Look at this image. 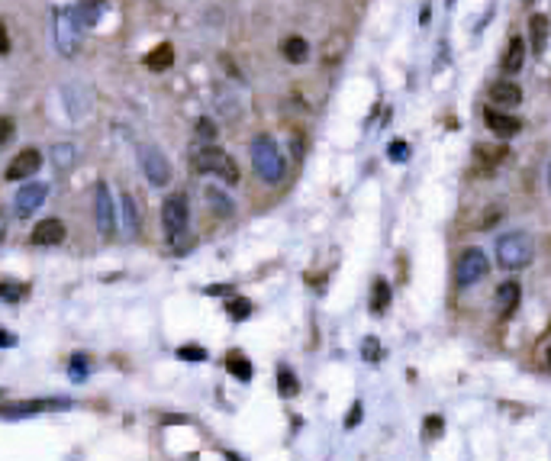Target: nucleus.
I'll use <instances>...</instances> for the list:
<instances>
[{
	"label": "nucleus",
	"instance_id": "1",
	"mask_svg": "<svg viewBox=\"0 0 551 461\" xmlns=\"http://www.w3.org/2000/svg\"><path fill=\"white\" fill-rule=\"evenodd\" d=\"M532 258H535V242H532V235L522 233V229L503 233L497 239V265L500 268L519 271V268H526Z\"/></svg>",
	"mask_w": 551,
	"mask_h": 461
},
{
	"label": "nucleus",
	"instance_id": "2",
	"mask_svg": "<svg viewBox=\"0 0 551 461\" xmlns=\"http://www.w3.org/2000/svg\"><path fill=\"white\" fill-rule=\"evenodd\" d=\"M251 165H255V171L265 177L267 184H277V181L284 177V168H287L281 145H277L271 136H265V133L251 139Z\"/></svg>",
	"mask_w": 551,
	"mask_h": 461
},
{
	"label": "nucleus",
	"instance_id": "3",
	"mask_svg": "<svg viewBox=\"0 0 551 461\" xmlns=\"http://www.w3.org/2000/svg\"><path fill=\"white\" fill-rule=\"evenodd\" d=\"M193 171L197 175H213L219 177V181H226V184H239V165L233 161V155H226L223 149H200V152H193V159H191Z\"/></svg>",
	"mask_w": 551,
	"mask_h": 461
},
{
	"label": "nucleus",
	"instance_id": "4",
	"mask_svg": "<svg viewBox=\"0 0 551 461\" xmlns=\"http://www.w3.org/2000/svg\"><path fill=\"white\" fill-rule=\"evenodd\" d=\"M161 226H165V235L171 242L187 233V226H191V207H187V197H184V193L165 197V203H161Z\"/></svg>",
	"mask_w": 551,
	"mask_h": 461
},
{
	"label": "nucleus",
	"instance_id": "5",
	"mask_svg": "<svg viewBox=\"0 0 551 461\" xmlns=\"http://www.w3.org/2000/svg\"><path fill=\"white\" fill-rule=\"evenodd\" d=\"M55 45L61 55H78L81 49V23L75 17V7H59L55 10Z\"/></svg>",
	"mask_w": 551,
	"mask_h": 461
},
{
	"label": "nucleus",
	"instance_id": "6",
	"mask_svg": "<svg viewBox=\"0 0 551 461\" xmlns=\"http://www.w3.org/2000/svg\"><path fill=\"white\" fill-rule=\"evenodd\" d=\"M490 271V261H487L484 249H464L461 251L458 265H455V284L458 287H474L480 284Z\"/></svg>",
	"mask_w": 551,
	"mask_h": 461
},
{
	"label": "nucleus",
	"instance_id": "7",
	"mask_svg": "<svg viewBox=\"0 0 551 461\" xmlns=\"http://www.w3.org/2000/svg\"><path fill=\"white\" fill-rule=\"evenodd\" d=\"M139 165H142V175L149 177V184L165 187L171 181V165H168L165 152L159 145H142L139 149Z\"/></svg>",
	"mask_w": 551,
	"mask_h": 461
},
{
	"label": "nucleus",
	"instance_id": "8",
	"mask_svg": "<svg viewBox=\"0 0 551 461\" xmlns=\"http://www.w3.org/2000/svg\"><path fill=\"white\" fill-rule=\"evenodd\" d=\"M94 219H97L101 235H113V229H117V203L110 197L107 184L94 187Z\"/></svg>",
	"mask_w": 551,
	"mask_h": 461
},
{
	"label": "nucleus",
	"instance_id": "9",
	"mask_svg": "<svg viewBox=\"0 0 551 461\" xmlns=\"http://www.w3.org/2000/svg\"><path fill=\"white\" fill-rule=\"evenodd\" d=\"M45 197H49V187L42 184V181H33V184H23L17 191V197H13V213H17L20 219H29L36 213V210L45 203Z\"/></svg>",
	"mask_w": 551,
	"mask_h": 461
},
{
	"label": "nucleus",
	"instance_id": "10",
	"mask_svg": "<svg viewBox=\"0 0 551 461\" xmlns=\"http://www.w3.org/2000/svg\"><path fill=\"white\" fill-rule=\"evenodd\" d=\"M39 168H42V155H39V152H36V149H23L17 159L7 165L3 177H7V181H26V177H33Z\"/></svg>",
	"mask_w": 551,
	"mask_h": 461
},
{
	"label": "nucleus",
	"instance_id": "11",
	"mask_svg": "<svg viewBox=\"0 0 551 461\" xmlns=\"http://www.w3.org/2000/svg\"><path fill=\"white\" fill-rule=\"evenodd\" d=\"M29 242L39 245V249H49V245L65 242V223H61V219H55V217L42 219L39 226L33 229V235H29Z\"/></svg>",
	"mask_w": 551,
	"mask_h": 461
},
{
	"label": "nucleus",
	"instance_id": "12",
	"mask_svg": "<svg viewBox=\"0 0 551 461\" xmlns=\"http://www.w3.org/2000/svg\"><path fill=\"white\" fill-rule=\"evenodd\" d=\"M490 103H497V107H503V110L519 107V103H522V87L513 84L510 78H506V81H497L490 87Z\"/></svg>",
	"mask_w": 551,
	"mask_h": 461
},
{
	"label": "nucleus",
	"instance_id": "13",
	"mask_svg": "<svg viewBox=\"0 0 551 461\" xmlns=\"http://www.w3.org/2000/svg\"><path fill=\"white\" fill-rule=\"evenodd\" d=\"M487 126H490L493 136H500V139H513V136L522 129V123H519L516 117H510V113H503V110H487Z\"/></svg>",
	"mask_w": 551,
	"mask_h": 461
},
{
	"label": "nucleus",
	"instance_id": "14",
	"mask_svg": "<svg viewBox=\"0 0 551 461\" xmlns=\"http://www.w3.org/2000/svg\"><path fill=\"white\" fill-rule=\"evenodd\" d=\"M119 217H123V233L126 235L139 233V207H135V200H133V193L129 191L119 193Z\"/></svg>",
	"mask_w": 551,
	"mask_h": 461
},
{
	"label": "nucleus",
	"instance_id": "15",
	"mask_svg": "<svg viewBox=\"0 0 551 461\" xmlns=\"http://www.w3.org/2000/svg\"><path fill=\"white\" fill-rule=\"evenodd\" d=\"M522 61H526V42L519 36H513L510 45H506V55H503V71L516 75V71H522Z\"/></svg>",
	"mask_w": 551,
	"mask_h": 461
},
{
	"label": "nucleus",
	"instance_id": "16",
	"mask_svg": "<svg viewBox=\"0 0 551 461\" xmlns=\"http://www.w3.org/2000/svg\"><path fill=\"white\" fill-rule=\"evenodd\" d=\"M103 0H78V7H75V17L78 23H81V29H87V26H97V20L103 17Z\"/></svg>",
	"mask_w": 551,
	"mask_h": 461
},
{
	"label": "nucleus",
	"instance_id": "17",
	"mask_svg": "<svg viewBox=\"0 0 551 461\" xmlns=\"http://www.w3.org/2000/svg\"><path fill=\"white\" fill-rule=\"evenodd\" d=\"M519 297H522V287H519L516 281H503V284L497 287V307H500L506 316L519 307Z\"/></svg>",
	"mask_w": 551,
	"mask_h": 461
},
{
	"label": "nucleus",
	"instance_id": "18",
	"mask_svg": "<svg viewBox=\"0 0 551 461\" xmlns=\"http://www.w3.org/2000/svg\"><path fill=\"white\" fill-rule=\"evenodd\" d=\"M171 65H175V45H168V42H161L159 49H152L145 55V68H152V71H168Z\"/></svg>",
	"mask_w": 551,
	"mask_h": 461
},
{
	"label": "nucleus",
	"instance_id": "19",
	"mask_svg": "<svg viewBox=\"0 0 551 461\" xmlns=\"http://www.w3.org/2000/svg\"><path fill=\"white\" fill-rule=\"evenodd\" d=\"M45 407H55L52 400H33V403H10V407H0V416H36L39 410H45Z\"/></svg>",
	"mask_w": 551,
	"mask_h": 461
},
{
	"label": "nucleus",
	"instance_id": "20",
	"mask_svg": "<svg viewBox=\"0 0 551 461\" xmlns=\"http://www.w3.org/2000/svg\"><path fill=\"white\" fill-rule=\"evenodd\" d=\"M309 55V45L303 36H291V39H284V59L291 61V65H300V61H307Z\"/></svg>",
	"mask_w": 551,
	"mask_h": 461
},
{
	"label": "nucleus",
	"instance_id": "21",
	"mask_svg": "<svg viewBox=\"0 0 551 461\" xmlns=\"http://www.w3.org/2000/svg\"><path fill=\"white\" fill-rule=\"evenodd\" d=\"M75 159H78V149L71 142L52 145V165L59 168V171H68V168L75 165Z\"/></svg>",
	"mask_w": 551,
	"mask_h": 461
},
{
	"label": "nucleus",
	"instance_id": "22",
	"mask_svg": "<svg viewBox=\"0 0 551 461\" xmlns=\"http://www.w3.org/2000/svg\"><path fill=\"white\" fill-rule=\"evenodd\" d=\"M529 33H532V49L542 52L545 42H548V17H542V13H535L532 20H529Z\"/></svg>",
	"mask_w": 551,
	"mask_h": 461
},
{
	"label": "nucleus",
	"instance_id": "23",
	"mask_svg": "<svg viewBox=\"0 0 551 461\" xmlns=\"http://www.w3.org/2000/svg\"><path fill=\"white\" fill-rule=\"evenodd\" d=\"M387 307H390V284H387L384 277H377V281H374V293H371V310L384 313Z\"/></svg>",
	"mask_w": 551,
	"mask_h": 461
},
{
	"label": "nucleus",
	"instance_id": "24",
	"mask_svg": "<svg viewBox=\"0 0 551 461\" xmlns=\"http://www.w3.org/2000/svg\"><path fill=\"white\" fill-rule=\"evenodd\" d=\"M207 200L213 203V210H216L219 217H233V213H235V203L229 200L223 191H216V187H210V191H207Z\"/></svg>",
	"mask_w": 551,
	"mask_h": 461
},
{
	"label": "nucleus",
	"instance_id": "25",
	"mask_svg": "<svg viewBox=\"0 0 551 461\" xmlns=\"http://www.w3.org/2000/svg\"><path fill=\"white\" fill-rule=\"evenodd\" d=\"M226 368L233 371V374L239 377V381H251V374H255V368H251V361H245L239 352L226 358Z\"/></svg>",
	"mask_w": 551,
	"mask_h": 461
},
{
	"label": "nucleus",
	"instance_id": "26",
	"mask_svg": "<svg viewBox=\"0 0 551 461\" xmlns=\"http://www.w3.org/2000/svg\"><path fill=\"white\" fill-rule=\"evenodd\" d=\"M26 297V284H17V281H0V300H23Z\"/></svg>",
	"mask_w": 551,
	"mask_h": 461
},
{
	"label": "nucleus",
	"instance_id": "27",
	"mask_svg": "<svg viewBox=\"0 0 551 461\" xmlns=\"http://www.w3.org/2000/svg\"><path fill=\"white\" fill-rule=\"evenodd\" d=\"M277 384H281V394L284 397L297 394V377H293L291 368H277Z\"/></svg>",
	"mask_w": 551,
	"mask_h": 461
},
{
	"label": "nucleus",
	"instance_id": "28",
	"mask_svg": "<svg viewBox=\"0 0 551 461\" xmlns=\"http://www.w3.org/2000/svg\"><path fill=\"white\" fill-rule=\"evenodd\" d=\"M177 355H181L184 361H207V349H197V345H181Z\"/></svg>",
	"mask_w": 551,
	"mask_h": 461
},
{
	"label": "nucleus",
	"instance_id": "29",
	"mask_svg": "<svg viewBox=\"0 0 551 461\" xmlns=\"http://www.w3.org/2000/svg\"><path fill=\"white\" fill-rule=\"evenodd\" d=\"M387 155H390L393 161H406L409 159V145L403 142V139H397V142L387 145Z\"/></svg>",
	"mask_w": 551,
	"mask_h": 461
},
{
	"label": "nucleus",
	"instance_id": "30",
	"mask_svg": "<svg viewBox=\"0 0 551 461\" xmlns=\"http://www.w3.org/2000/svg\"><path fill=\"white\" fill-rule=\"evenodd\" d=\"M197 136H200L203 142H213V139H216V126H213V119H197Z\"/></svg>",
	"mask_w": 551,
	"mask_h": 461
},
{
	"label": "nucleus",
	"instance_id": "31",
	"mask_svg": "<svg viewBox=\"0 0 551 461\" xmlns=\"http://www.w3.org/2000/svg\"><path fill=\"white\" fill-rule=\"evenodd\" d=\"M361 352H365V361H371V365H377V361H381V349H377V339H365Z\"/></svg>",
	"mask_w": 551,
	"mask_h": 461
},
{
	"label": "nucleus",
	"instance_id": "32",
	"mask_svg": "<svg viewBox=\"0 0 551 461\" xmlns=\"http://www.w3.org/2000/svg\"><path fill=\"white\" fill-rule=\"evenodd\" d=\"M251 310H255V307H251L249 300H233V303H229V313H233L235 319H245V316H251Z\"/></svg>",
	"mask_w": 551,
	"mask_h": 461
},
{
	"label": "nucleus",
	"instance_id": "33",
	"mask_svg": "<svg viewBox=\"0 0 551 461\" xmlns=\"http://www.w3.org/2000/svg\"><path fill=\"white\" fill-rule=\"evenodd\" d=\"M13 139V119L10 117H0V149Z\"/></svg>",
	"mask_w": 551,
	"mask_h": 461
},
{
	"label": "nucleus",
	"instance_id": "34",
	"mask_svg": "<svg viewBox=\"0 0 551 461\" xmlns=\"http://www.w3.org/2000/svg\"><path fill=\"white\" fill-rule=\"evenodd\" d=\"M68 371H71V377H84V374H87V358H84V355H75Z\"/></svg>",
	"mask_w": 551,
	"mask_h": 461
},
{
	"label": "nucleus",
	"instance_id": "35",
	"mask_svg": "<svg viewBox=\"0 0 551 461\" xmlns=\"http://www.w3.org/2000/svg\"><path fill=\"white\" fill-rule=\"evenodd\" d=\"M17 345V335L7 332V329H0V349H13Z\"/></svg>",
	"mask_w": 551,
	"mask_h": 461
},
{
	"label": "nucleus",
	"instance_id": "36",
	"mask_svg": "<svg viewBox=\"0 0 551 461\" xmlns=\"http://www.w3.org/2000/svg\"><path fill=\"white\" fill-rule=\"evenodd\" d=\"M358 423H361V403H355V407H351V416L348 419H345V426H358Z\"/></svg>",
	"mask_w": 551,
	"mask_h": 461
},
{
	"label": "nucleus",
	"instance_id": "37",
	"mask_svg": "<svg viewBox=\"0 0 551 461\" xmlns=\"http://www.w3.org/2000/svg\"><path fill=\"white\" fill-rule=\"evenodd\" d=\"M10 52V36H7V26L0 23V55H7Z\"/></svg>",
	"mask_w": 551,
	"mask_h": 461
},
{
	"label": "nucleus",
	"instance_id": "38",
	"mask_svg": "<svg viewBox=\"0 0 551 461\" xmlns=\"http://www.w3.org/2000/svg\"><path fill=\"white\" fill-rule=\"evenodd\" d=\"M426 429H429V432H439V429H442V419H429Z\"/></svg>",
	"mask_w": 551,
	"mask_h": 461
},
{
	"label": "nucleus",
	"instance_id": "39",
	"mask_svg": "<svg viewBox=\"0 0 551 461\" xmlns=\"http://www.w3.org/2000/svg\"><path fill=\"white\" fill-rule=\"evenodd\" d=\"M3 235H7V217L0 213V242H3Z\"/></svg>",
	"mask_w": 551,
	"mask_h": 461
},
{
	"label": "nucleus",
	"instance_id": "40",
	"mask_svg": "<svg viewBox=\"0 0 551 461\" xmlns=\"http://www.w3.org/2000/svg\"><path fill=\"white\" fill-rule=\"evenodd\" d=\"M545 361H548V368H551V349H548V355H545Z\"/></svg>",
	"mask_w": 551,
	"mask_h": 461
},
{
	"label": "nucleus",
	"instance_id": "41",
	"mask_svg": "<svg viewBox=\"0 0 551 461\" xmlns=\"http://www.w3.org/2000/svg\"><path fill=\"white\" fill-rule=\"evenodd\" d=\"M548 187H551V165H548Z\"/></svg>",
	"mask_w": 551,
	"mask_h": 461
},
{
	"label": "nucleus",
	"instance_id": "42",
	"mask_svg": "<svg viewBox=\"0 0 551 461\" xmlns=\"http://www.w3.org/2000/svg\"><path fill=\"white\" fill-rule=\"evenodd\" d=\"M448 3H455V0H448Z\"/></svg>",
	"mask_w": 551,
	"mask_h": 461
}]
</instances>
